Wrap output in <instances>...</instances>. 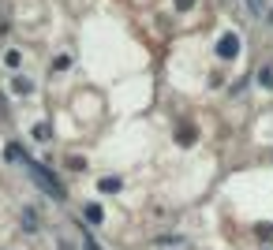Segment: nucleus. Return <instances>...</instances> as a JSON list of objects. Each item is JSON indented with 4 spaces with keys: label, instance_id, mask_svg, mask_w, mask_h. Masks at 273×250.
Segmentation results:
<instances>
[{
    "label": "nucleus",
    "instance_id": "7ed1b4c3",
    "mask_svg": "<svg viewBox=\"0 0 273 250\" xmlns=\"http://www.w3.org/2000/svg\"><path fill=\"white\" fill-rule=\"evenodd\" d=\"M120 187H124V183H120L116 176H105V179L98 183V190H101V194H120Z\"/></svg>",
    "mask_w": 273,
    "mask_h": 250
},
{
    "label": "nucleus",
    "instance_id": "6e6552de",
    "mask_svg": "<svg viewBox=\"0 0 273 250\" xmlns=\"http://www.w3.org/2000/svg\"><path fill=\"white\" fill-rule=\"evenodd\" d=\"M23 228H30V232L37 228V217H34V209H26V213H23Z\"/></svg>",
    "mask_w": 273,
    "mask_h": 250
},
{
    "label": "nucleus",
    "instance_id": "20e7f679",
    "mask_svg": "<svg viewBox=\"0 0 273 250\" xmlns=\"http://www.w3.org/2000/svg\"><path fill=\"white\" fill-rule=\"evenodd\" d=\"M195 138H199V131H195L191 123H187V127H180V131H176V142H180V146H191Z\"/></svg>",
    "mask_w": 273,
    "mask_h": 250
},
{
    "label": "nucleus",
    "instance_id": "1a4fd4ad",
    "mask_svg": "<svg viewBox=\"0 0 273 250\" xmlns=\"http://www.w3.org/2000/svg\"><path fill=\"white\" fill-rule=\"evenodd\" d=\"M258 82H262V86H273V67H262V75H258Z\"/></svg>",
    "mask_w": 273,
    "mask_h": 250
},
{
    "label": "nucleus",
    "instance_id": "9b49d317",
    "mask_svg": "<svg viewBox=\"0 0 273 250\" xmlns=\"http://www.w3.org/2000/svg\"><path fill=\"white\" fill-rule=\"evenodd\" d=\"M86 250H101L98 243H94V239H86Z\"/></svg>",
    "mask_w": 273,
    "mask_h": 250
},
{
    "label": "nucleus",
    "instance_id": "423d86ee",
    "mask_svg": "<svg viewBox=\"0 0 273 250\" xmlns=\"http://www.w3.org/2000/svg\"><path fill=\"white\" fill-rule=\"evenodd\" d=\"M12 90H15V93H30V79H23V75H19V79L12 82Z\"/></svg>",
    "mask_w": 273,
    "mask_h": 250
},
{
    "label": "nucleus",
    "instance_id": "9d476101",
    "mask_svg": "<svg viewBox=\"0 0 273 250\" xmlns=\"http://www.w3.org/2000/svg\"><path fill=\"white\" fill-rule=\"evenodd\" d=\"M4 64H8V67H19V53L12 49V53H8V56H4Z\"/></svg>",
    "mask_w": 273,
    "mask_h": 250
},
{
    "label": "nucleus",
    "instance_id": "f03ea898",
    "mask_svg": "<svg viewBox=\"0 0 273 250\" xmlns=\"http://www.w3.org/2000/svg\"><path fill=\"white\" fill-rule=\"evenodd\" d=\"M236 53H240V37L236 34H224L221 41H217V56H221V60H232Z\"/></svg>",
    "mask_w": 273,
    "mask_h": 250
},
{
    "label": "nucleus",
    "instance_id": "0eeeda50",
    "mask_svg": "<svg viewBox=\"0 0 273 250\" xmlns=\"http://www.w3.org/2000/svg\"><path fill=\"white\" fill-rule=\"evenodd\" d=\"M86 220L90 224H101V206H86Z\"/></svg>",
    "mask_w": 273,
    "mask_h": 250
},
{
    "label": "nucleus",
    "instance_id": "39448f33",
    "mask_svg": "<svg viewBox=\"0 0 273 250\" xmlns=\"http://www.w3.org/2000/svg\"><path fill=\"white\" fill-rule=\"evenodd\" d=\"M247 8H251V12H255L258 19H266V15H273V12H269V4H266V0H247Z\"/></svg>",
    "mask_w": 273,
    "mask_h": 250
},
{
    "label": "nucleus",
    "instance_id": "f8f14e48",
    "mask_svg": "<svg viewBox=\"0 0 273 250\" xmlns=\"http://www.w3.org/2000/svg\"><path fill=\"white\" fill-rule=\"evenodd\" d=\"M176 4H180V8H191V4H195V0H176Z\"/></svg>",
    "mask_w": 273,
    "mask_h": 250
},
{
    "label": "nucleus",
    "instance_id": "f257e3e1",
    "mask_svg": "<svg viewBox=\"0 0 273 250\" xmlns=\"http://www.w3.org/2000/svg\"><path fill=\"white\" fill-rule=\"evenodd\" d=\"M26 168H30V176L37 179V183H41V190H45V194H49V198H68V190H64L60 183H56V179H53V172L49 168H41V165H37V161H26Z\"/></svg>",
    "mask_w": 273,
    "mask_h": 250
}]
</instances>
